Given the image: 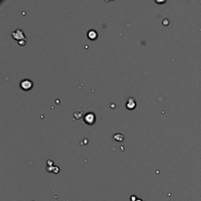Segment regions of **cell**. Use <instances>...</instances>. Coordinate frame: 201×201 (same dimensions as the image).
<instances>
[{
  "instance_id": "1",
  "label": "cell",
  "mask_w": 201,
  "mask_h": 201,
  "mask_svg": "<svg viewBox=\"0 0 201 201\" xmlns=\"http://www.w3.org/2000/svg\"><path fill=\"white\" fill-rule=\"evenodd\" d=\"M11 36H12L14 39L17 40L18 41L26 39V37L24 36V31L19 28H17L15 31H13L12 33H11Z\"/></svg>"
},
{
  "instance_id": "2",
  "label": "cell",
  "mask_w": 201,
  "mask_h": 201,
  "mask_svg": "<svg viewBox=\"0 0 201 201\" xmlns=\"http://www.w3.org/2000/svg\"><path fill=\"white\" fill-rule=\"evenodd\" d=\"M20 87L24 90H29L33 86V83L29 79H23L20 83Z\"/></svg>"
},
{
  "instance_id": "3",
  "label": "cell",
  "mask_w": 201,
  "mask_h": 201,
  "mask_svg": "<svg viewBox=\"0 0 201 201\" xmlns=\"http://www.w3.org/2000/svg\"><path fill=\"white\" fill-rule=\"evenodd\" d=\"M83 119L85 123L88 125H92L95 122L96 116L92 112H88V113L85 114Z\"/></svg>"
},
{
  "instance_id": "4",
  "label": "cell",
  "mask_w": 201,
  "mask_h": 201,
  "mask_svg": "<svg viewBox=\"0 0 201 201\" xmlns=\"http://www.w3.org/2000/svg\"><path fill=\"white\" fill-rule=\"evenodd\" d=\"M136 107V102L135 100L132 97L129 98L126 103V107L128 109L132 110Z\"/></svg>"
},
{
  "instance_id": "5",
  "label": "cell",
  "mask_w": 201,
  "mask_h": 201,
  "mask_svg": "<svg viewBox=\"0 0 201 201\" xmlns=\"http://www.w3.org/2000/svg\"><path fill=\"white\" fill-rule=\"evenodd\" d=\"M88 37L91 40H94L97 38V33L94 30H90L88 31L87 33Z\"/></svg>"
},
{
  "instance_id": "6",
  "label": "cell",
  "mask_w": 201,
  "mask_h": 201,
  "mask_svg": "<svg viewBox=\"0 0 201 201\" xmlns=\"http://www.w3.org/2000/svg\"><path fill=\"white\" fill-rule=\"evenodd\" d=\"M18 42V44H20V46H24L25 44H26V39L20 40V41H19Z\"/></svg>"
}]
</instances>
